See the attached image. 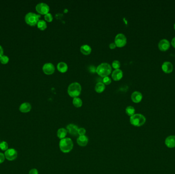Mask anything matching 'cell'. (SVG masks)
Masks as SVG:
<instances>
[{
    "instance_id": "1",
    "label": "cell",
    "mask_w": 175,
    "mask_h": 174,
    "mask_svg": "<svg viewBox=\"0 0 175 174\" xmlns=\"http://www.w3.org/2000/svg\"><path fill=\"white\" fill-rule=\"evenodd\" d=\"M97 74L101 77H108L112 72V67L109 63H103L99 65L96 69Z\"/></svg>"
},
{
    "instance_id": "2",
    "label": "cell",
    "mask_w": 175,
    "mask_h": 174,
    "mask_svg": "<svg viewBox=\"0 0 175 174\" xmlns=\"http://www.w3.org/2000/svg\"><path fill=\"white\" fill-rule=\"evenodd\" d=\"M59 147L62 152L68 153L73 149V143L71 139L66 137L65 139H61L59 143Z\"/></svg>"
},
{
    "instance_id": "3",
    "label": "cell",
    "mask_w": 175,
    "mask_h": 174,
    "mask_svg": "<svg viewBox=\"0 0 175 174\" xmlns=\"http://www.w3.org/2000/svg\"><path fill=\"white\" fill-rule=\"evenodd\" d=\"M81 84L77 82L72 83L68 88V93L71 97L73 98L78 97L81 94Z\"/></svg>"
},
{
    "instance_id": "4",
    "label": "cell",
    "mask_w": 175,
    "mask_h": 174,
    "mask_svg": "<svg viewBox=\"0 0 175 174\" xmlns=\"http://www.w3.org/2000/svg\"><path fill=\"white\" fill-rule=\"evenodd\" d=\"M130 123L135 127H140L146 123V118L145 116L142 114H135L131 116Z\"/></svg>"
},
{
    "instance_id": "5",
    "label": "cell",
    "mask_w": 175,
    "mask_h": 174,
    "mask_svg": "<svg viewBox=\"0 0 175 174\" xmlns=\"http://www.w3.org/2000/svg\"><path fill=\"white\" fill-rule=\"evenodd\" d=\"M40 18V15L36 14L33 12H29L25 16V22L28 25L31 26H34L37 25Z\"/></svg>"
},
{
    "instance_id": "6",
    "label": "cell",
    "mask_w": 175,
    "mask_h": 174,
    "mask_svg": "<svg viewBox=\"0 0 175 174\" xmlns=\"http://www.w3.org/2000/svg\"><path fill=\"white\" fill-rule=\"evenodd\" d=\"M127 39L126 36L123 34H118L115 38V43L116 47L118 48H122L124 47L126 44Z\"/></svg>"
},
{
    "instance_id": "7",
    "label": "cell",
    "mask_w": 175,
    "mask_h": 174,
    "mask_svg": "<svg viewBox=\"0 0 175 174\" xmlns=\"http://www.w3.org/2000/svg\"><path fill=\"white\" fill-rule=\"evenodd\" d=\"M36 10L38 14L43 15H46L49 12L50 8L49 6L44 3H40L36 5Z\"/></svg>"
},
{
    "instance_id": "8",
    "label": "cell",
    "mask_w": 175,
    "mask_h": 174,
    "mask_svg": "<svg viewBox=\"0 0 175 174\" xmlns=\"http://www.w3.org/2000/svg\"><path fill=\"white\" fill-rule=\"evenodd\" d=\"M4 155L5 158L8 160L13 161L18 156V152L14 148H10L5 152Z\"/></svg>"
},
{
    "instance_id": "9",
    "label": "cell",
    "mask_w": 175,
    "mask_h": 174,
    "mask_svg": "<svg viewBox=\"0 0 175 174\" xmlns=\"http://www.w3.org/2000/svg\"><path fill=\"white\" fill-rule=\"evenodd\" d=\"M54 65L51 63H47L43 65V71L44 73L48 75L53 74L55 71Z\"/></svg>"
},
{
    "instance_id": "10",
    "label": "cell",
    "mask_w": 175,
    "mask_h": 174,
    "mask_svg": "<svg viewBox=\"0 0 175 174\" xmlns=\"http://www.w3.org/2000/svg\"><path fill=\"white\" fill-rule=\"evenodd\" d=\"M170 47V43L166 39H163L158 43V48L161 51H166Z\"/></svg>"
},
{
    "instance_id": "11",
    "label": "cell",
    "mask_w": 175,
    "mask_h": 174,
    "mask_svg": "<svg viewBox=\"0 0 175 174\" xmlns=\"http://www.w3.org/2000/svg\"><path fill=\"white\" fill-rule=\"evenodd\" d=\"M162 69L165 73L170 74L173 71V64L169 61H165L162 65Z\"/></svg>"
},
{
    "instance_id": "12",
    "label": "cell",
    "mask_w": 175,
    "mask_h": 174,
    "mask_svg": "<svg viewBox=\"0 0 175 174\" xmlns=\"http://www.w3.org/2000/svg\"><path fill=\"white\" fill-rule=\"evenodd\" d=\"M79 128L77 125L70 124L67 126V130L68 133L72 135L73 136H77L78 135V131H79Z\"/></svg>"
},
{
    "instance_id": "13",
    "label": "cell",
    "mask_w": 175,
    "mask_h": 174,
    "mask_svg": "<svg viewBox=\"0 0 175 174\" xmlns=\"http://www.w3.org/2000/svg\"><path fill=\"white\" fill-rule=\"evenodd\" d=\"M112 77L113 79L115 81L120 80L123 77V72L121 69H115L114 71H113Z\"/></svg>"
},
{
    "instance_id": "14",
    "label": "cell",
    "mask_w": 175,
    "mask_h": 174,
    "mask_svg": "<svg viewBox=\"0 0 175 174\" xmlns=\"http://www.w3.org/2000/svg\"><path fill=\"white\" fill-rule=\"evenodd\" d=\"M165 144L166 147L169 148H174L175 147V136L171 135L165 139Z\"/></svg>"
},
{
    "instance_id": "15",
    "label": "cell",
    "mask_w": 175,
    "mask_h": 174,
    "mask_svg": "<svg viewBox=\"0 0 175 174\" xmlns=\"http://www.w3.org/2000/svg\"><path fill=\"white\" fill-rule=\"evenodd\" d=\"M131 99L133 102L138 103L142 101V94L140 92H134L131 95Z\"/></svg>"
},
{
    "instance_id": "16",
    "label": "cell",
    "mask_w": 175,
    "mask_h": 174,
    "mask_svg": "<svg viewBox=\"0 0 175 174\" xmlns=\"http://www.w3.org/2000/svg\"><path fill=\"white\" fill-rule=\"evenodd\" d=\"M31 109V105L28 102H24L20 106L19 110L23 113L29 112Z\"/></svg>"
},
{
    "instance_id": "17",
    "label": "cell",
    "mask_w": 175,
    "mask_h": 174,
    "mask_svg": "<svg viewBox=\"0 0 175 174\" xmlns=\"http://www.w3.org/2000/svg\"><path fill=\"white\" fill-rule=\"evenodd\" d=\"M77 143L81 147L86 146L88 143V138L85 135L79 136L77 139Z\"/></svg>"
},
{
    "instance_id": "18",
    "label": "cell",
    "mask_w": 175,
    "mask_h": 174,
    "mask_svg": "<svg viewBox=\"0 0 175 174\" xmlns=\"http://www.w3.org/2000/svg\"><path fill=\"white\" fill-rule=\"evenodd\" d=\"M81 52L85 55H88L91 53L92 49L90 46L88 45H83L81 47Z\"/></svg>"
},
{
    "instance_id": "19",
    "label": "cell",
    "mask_w": 175,
    "mask_h": 174,
    "mask_svg": "<svg viewBox=\"0 0 175 174\" xmlns=\"http://www.w3.org/2000/svg\"><path fill=\"white\" fill-rule=\"evenodd\" d=\"M57 69L59 72H61L62 73H65L67 71L68 67L66 63L61 62L57 64Z\"/></svg>"
},
{
    "instance_id": "20",
    "label": "cell",
    "mask_w": 175,
    "mask_h": 174,
    "mask_svg": "<svg viewBox=\"0 0 175 174\" xmlns=\"http://www.w3.org/2000/svg\"><path fill=\"white\" fill-rule=\"evenodd\" d=\"M67 130L65 128H60L58 130L57 132V137L59 139H65L67 135Z\"/></svg>"
},
{
    "instance_id": "21",
    "label": "cell",
    "mask_w": 175,
    "mask_h": 174,
    "mask_svg": "<svg viewBox=\"0 0 175 174\" xmlns=\"http://www.w3.org/2000/svg\"><path fill=\"white\" fill-rule=\"evenodd\" d=\"M106 86L103 82H98L95 86V90L97 93H101L105 90Z\"/></svg>"
},
{
    "instance_id": "22",
    "label": "cell",
    "mask_w": 175,
    "mask_h": 174,
    "mask_svg": "<svg viewBox=\"0 0 175 174\" xmlns=\"http://www.w3.org/2000/svg\"><path fill=\"white\" fill-rule=\"evenodd\" d=\"M37 26L40 30H42V31H44L47 28V23L45 20H40L37 24Z\"/></svg>"
},
{
    "instance_id": "23",
    "label": "cell",
    "mask_w": 175,
    "mask_h": 174,
    "mask_svg": "<svg viewBox=\"0 0 175 174\" xmlns=\"http://www.w3.org/2000/svg\"><path fill=\"white\" fill-rule=\"evenodd\" d=\"M73 104L75 107L79 108L81 107L83 105V101L79 97L75 98H73Z\"/></svg>"
},
{
    "instance_id": "24",
    "label": "cell",
    "mask_w": 175,
    "mask_h": 174,
    "mask_svg": "<svg viewBox=\"0 0 175 174\" xmlns=\"http://www.w3.org/2000/svg\"><path fill=\"white\" fill-rule=\"evenodd\" d=\"M126 114H127V115L129 116H133L134 114H135V108L133 106H128L126 108Z\"/></svg>"
},
{
    "instance_id": "25",
    "label": "cell",
    "mask_w": 175,
    "mask_h": 174,
    "mask_svg": "<svg viewBox=\"0 0 175 174\" xmlns=\"http://www.w3.org/2000/svg\"><path fill=\"white\" fill-rule=\"evenodd\" d=\"M0 149L3 151H6L8 149V144L5 141H3L0 143Z\"/></svg>"
},
{
    "instance_id": "26",
    "label": "cell",
    "mask_w": 175,
    "mask_h": 174,
    "mask_svg": "<svg viewBox=\"0 0 175 174\" xmlns=\"http://www.w3.org/2000/svg\"><path fill=\"white\" fill-rule=\"evenodd\" d=\"M9 60V57L8 56H6V55H3L0 58V62L3 63V64H6V63H8Z\"/></svg>"
},
{
    "instance_id": "27",
    "label": "cell",
    "mask_w": 175,
    "mask_h": 174,
    "mask_svg": "<svg viewBox=\"0 0 175 174\" xmlns=\"http://www.w3.org/2000/svg\"><path fill=\"white\" fill-rule=\"evenodd\" d=\"M44 18H45V20L46 21L49 22H52L53 19L52 15L50 13H48V14H46V15H45Z\"/></svg>"
},
{
    "instance_id": "28",
    "label": "cell",
    "mask_w": 175,
    "mask_h": 174,
    "mask_svg": "<svg viewBox=\"0 0 175 174\" xmlns=\"http://www.w3.org/2000/svg\"><path fill=\"white\" fill-rule=\"evenodd\" d=\"M112 65L115 69H119L120 67V63L118 60H114L113 62Z\"/></svg>"
},
{
    "instance_id": "29",
    "label": "cell",
    "mask_w": 175,
    "mask_h": 174,
    "mask_svg": "<svg viewBox=\"0 0 175 174\" xmlns=\"http://www.w3.org/2000/svg\"><path fill=\"white\" fill-rule=\"evenodd\" d=\"M103 82L105 85H109L111 83L112 80H111V79L109 78L108 76V77H106L103 78Z\"/></svg>"
},
{
    "instance_id": "30",
    "label": "cell",
    "mask_w": 175,
    "mask_h": 174,
    "mask_svg": "<svg viewBox=\"0 0 175 174\" xmlns=\"http://www.w3.org/2000/svg\"><path fill=\"white\" fill-rule=\"evenodd\" d=\"M85 133H86V130H85V128H79V131H78V134L79 136L85 135Z\"/></svg>"
},
{
    "instance_id": "31",
    "label": "cell",
    "mask_w": 175,
    "mask_h": 174,
    "mask_svg": "<svg viewBox=\"0 0 175 174\" xmlns=\"http://www.w3.org/2000/svg\"><path fill=\"white\" fill-rule=\"evenodd\" d=\"M5 159V156L4 153L0 152V164L4 162Z\"/></svg>"
},
{
    "instance_id": "32",
    "label": "cell",
    "mask_w": 175,
    "mask_h": 174,
    "mask_svg": "<svg viewBox=\"0 0 175 174\" xmlns=\"http://www.w3.org/2000/svg\"><path fill=\"white\" fill-rule=\"evenodd\" d=\"M29 174H38V171L36 169H32L29 171Z\"/></svg>"
},
{
    "instance_id": "33",
    "label": "cell",
    "mask_w": 175,
    "mask_h": 174,
    "mask_svg": "<svg viewBox=\"0 0 175 174\" xmlns=\"http://www.w3.org/2000/svg\"><path fill=\"white\" fill-rule=\"evenodd\" d=\"M116 46L114 43H111L110 45H109V48H110V49H114L116 48Z\"/></svg>"
},
{
    "instance_id": "34",
    "label": "cell",
    "mask_w": 175,
    "mask_h": 174,
    "mask_svg": "<svg viewBox=\"0 0 175 174\" xmlns=\"http://www.w3.org/2000/svg\"><path fill=\"white\" fill-rule=\"evenodd\" d=\"M3 53H4V50L3 47L0 45V58L1 56L3 55Z\"/></svg>"
},
{
    "instance_id": "35",
    "label": "cell",
    "mask_w": 175,
    "mask_h": 174,
    "mask_svg": "<svg viewBox=\"0 0 175 174\" xmlns=\"http://www.w3.org/2000/svg\"><path fill=\"white\" fill-rule=\"evenodd\" d=\"M171 44L172 45V46L175 48V37L172 39L171 41Z\"/></svg>"
},
{
    "instance_id": "36",
    "label": "cell",
    "mask_w": 175,
    "mask_h": 174,
    "mask_svg": "<svg viewBox=\"0 0 175 174\" xmlns=\"http://www.w3.org/2000/svg\"><path fill=\"white\" fill-rule=\"evenodd\" d=\"M174 29L175 30V24H174Z\"/></svg>"
}]
</instances>
